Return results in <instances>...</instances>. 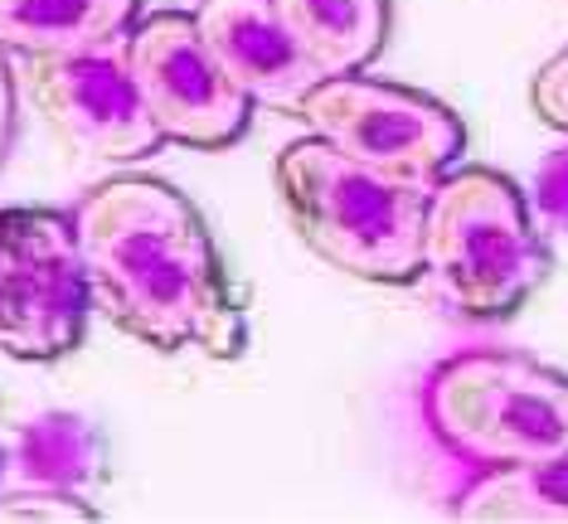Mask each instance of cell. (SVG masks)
<instances>
[{"label":"cell","mask_w":568,"mask_h":524,"mask_svg":"<svg viewBox=\"0 0 568 524\" xmlns=\"http://www.w3.org/2000/svg\"><path fill=\"white\" fill-rule=\"evenodd\" d=\"M93 311L161 355L234 360L248 340L239 291L204 214L175 185L112 175L73 204Z\"/></svg>","instance_id":"obj_1"},{"label":"cell","mask_w":568,"mask_h":524,"mask_svg":"<svg viewBox=\"0 0 568 524\" xmlns=\"http://www.w3.org/2000/svg\"><path fill=\"white\" fill-rule=\"evenodd\" d=\"M273 175L296 238L321 263L379 287L418 282L433 185L384 175L312 132L277 151Z\"/></svg>","instance_id":"obj_2"},{"label":"cell","mask_w":568,"mask_h":524,"mask_svg":"<svg viewBox=\"0 0 568 524\" xmlns=\"http://www.w3.org/2000/svg\"><path fill=\"white\" fill-rule=\"evenodd\" d=\"M549 253L529 199L486 165L437 175L423 219V287L462 321H500L545 282Z\"/></svg>","instance_id":"obj_3"},{"label":"cell","mask_w":568,"mask_h":524,"mask_svg":"<svg viewBox=\"0 0 568 524\" xmlns=\"http://www.w3.org/2000/svg\"><path fill=\"white\" fill-rule=\"evenodd\" d=\"M423 418L447 456L476 471L568 452V379L506 350H462L423 383Z\"/></svg>","instance_id":"obj_4"},{"label":"cell","mask_w":568,"mask_h":524,"mask_svg":"<svg viewBox=\"0 0 568 524\" xmlns=\"http://www.w3.org/2000/svg\"><path fill=\"white\" fill-rule=\"evenodd\" d=\"M93 287L73 214L16 204L0 209V350L24 364L63 360L83 345Z\"/></svg>","instance_id":"obj_5"},{"label":"cell","mask_w":568,"mask_h":524,"mask_svg":"<svg viewBox=\"0 0 568 524\" xmlns=\"http://www.w3.org/2000/svg\"><path fill=\"white\" fill-rule=\"evenodd\" d=\"M292 117L345 156L423 185H437V175H447L467 146V126L447 102L365 73L321 79Z\"/></svg>","instance_id":"obj_6"},{"label":"cell","mask_w":568,"mask_h":524,"mask_svg":"<svg viewBox=\"0 0 568 524\" xmlns=\"http://www.w3.org/2000/svg\"><path fill=\"white\" fill-rule=\"evenodd\" d=\"M126 59H132L141 107L161 142L219 151L248 132L253 102L204 44L195 16L161 10V16L136 20L126 30Z\"/></svg>","instance_id":"obj_7"},{"label":"cell","mask_w":568,"mask_h":524,"mask_svg":"<svg viewBox=\"0 0 568 524\" xmlns=\"http://www.w3.org/2000/svg\"><path fill=\"white\" fill-rule=\"evenodd\" d=\"M30 93L59 142L88 161H141L165 146L141 107L126 34L73 54L30 59Z\"/></svg>","instance_id":"obj_8"},{"label":"cell","mask_w":568,"mask_h":524,"mask_svg":"<svg viewBox=\"0 0 568 524\" xmlns=\"http://www.w3.org/2000/svg\"><path fill=\"white\" fill-rule=\"evenodd\" d=\"M195 24L253 107L296 112V102L326 79L277 0H200Z\"/></svg>","instance_id":"obj_9"},{"label":"cell","mask_w":568,"mask_h":524,"mask_svg":"<svg viewBox=\"0 0 568 524\" xmlns=\"http://www.w3.org/2000/svg\"><path fill=\"white\" fill-rule=\"evenodd\" d=\"M141 0H0V49L24 59L73 54L126 34Z\"/></svg>","instance_id":"obj_10"},{"label":"cell","mask_w":568,"mask_h":524,"mask_svg":"<svg viewBox=\"0 0 568 524\" xmlns=\"http://www.w3.org/2000/svg\"><path fill=\"white\" fill-rule=\"evenodd\" d=\"M102 456V432L73 413H44L10 432V466L20 491L88 495L108 466Z\"/></svg>","instance_id":"obj_11"},{"label":"cell","mask_w":568,"mask_h":524,"mask_svg":"<svg viewBox=\"0 0 568 524\" xmlns=\"http://www.w3.org/2000/svg\"><path fill=\"white\" fill-rule=\"evenodd\" d=\"M326 79L359 73L389 40V0H277Z\"/></svg>","instance_id":"obj_12"},{"label":"cell","mask_w":568,"mask_h":524,"mask_svg":"<svg viewBox=\"0 0 568 524\" xmlns=\"http://www.w3.org/2000/svg\"><path fill=\"white\" fill-rule=\"evenodd\" d=\"M457 520L476 524H568V452L549 462L490 466L457 495Z\"/></svg>","instance_id":"obj_13"},{"label":"cell","mask_w":568,"mask_h":524,"mask_svg":"<svg viewBox=\"0 0 568 524\" xmlns=\"http://www.w3.org/2000/svg\"><path fill=\"white\" fill-rule=\"evenodd\" d=\"M529 214L549 234H568V146L549 151L529 175Z\"/></svg>","instance_id":"obj_14"},{"label":"cell","mask_w":568,"mask_h":524,"mask_svg":"<svg viewBox=\"0 0 568 524\" xmlns=\"http://www.w3.org/2000/svg\"><path fill=\"white\" fill-rule=\"evenodd\" d=\"M529 107H535V117L545 126L568 136V49H559V54L535 73V83H529Z\"/></svg>","instance_id":"obj_15"},{"label":"cell","mask_w":568,"mask_h":524,"mask_svg":"<svg viewBox=\"0 0 568 524\" xmlns=\"http://www.w3.org/2000/svg\"><path fill=\"white\" fill-rule=\"evenodd\" d=\"M10 142H16V79H10L6 49H0V161H6Z\"/></svg>","instance_id":"obj_16"},{"label":"cell","mask_w":568,"mask_h":524,"mask_svg":"<svg viewBox=\"0 0 568 524\" xmlns=\"http://www.w3.org/2000/svg\"><path fill=\"white\" fill-rule=\"evenodd\" d=\"M16 485V466H10V432H0V495Z\"/></svg>","instance_id":"obj_17"}]
</instances>
